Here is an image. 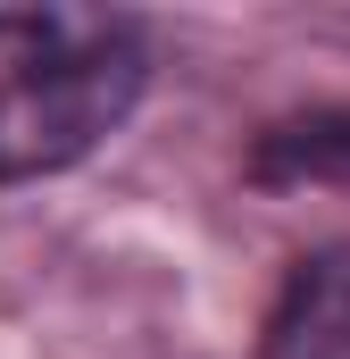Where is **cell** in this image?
<instances>
[{
  "label": "cell",
  "instance_id": "obj_1",
  "mask_svg": "<svg viewBox=\"0 0 350 359\" xmlns=\"http://www.w3.org/2000/svg\"><path fill=\"white\" fill-rule=\"evenodd\" d=\"M150 25L125 8H0V184L67 176L134 117Z\"/></svg>",
  "mask_w": 350,
  "mask_h": 359
},
{
  "label": "cell",
  "instance_id": "obj_2",
  "mask_svg": "<svg viewBox=\"0 0 350 359\" xmlns=\"http://www.w3.org/2000/svg\"><path fill=\"white\" fill-rule=\"evenodd\" d=\"M251 359H350V243H326L284 276Z\"/></svg>",
  "mask_w": 350,
  "mask_h": 359
},
{
  "label": "cell",
  "instance_id": "obj_3",
  "mask_svg": "<svg viewBox=\"0 0 350 359\" xmlns=\"http://www.w3.org/2000/svg\"><path fill=\"white\" fill-rule=\"evenodd\" d=\"M259 184H350V109H309V117H275L251 151Z\"/></svg>",
  "mask_w": 350,
  "mask_h": 359
}]
</instances>
